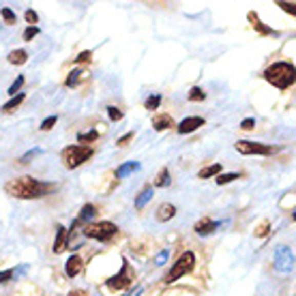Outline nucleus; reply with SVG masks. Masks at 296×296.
Wrapping results in <instances>:
<instances>
[{
	"mask_svg": "<svg viewBox=\"0 0 296 296\" xmlns=\"http://www.w3.org/2000/svg\"><path fill=\"white\" fill-rule=\"evenodd\" d=\"M0 15H3V19L7 22V24H15V11H11L9 7H3V9H0Z\"/></svg>",
	"mask_w": 296,
	"mask_h": 296,
	"instance_id": "obj_26",
	"label": "nucleus"
},
{
	"mask_svg": "<svg viewBox=\"0 0 296 296\" xmlns=\"http://www.w3.org/2000/svg\"><path fill=\"white\" fill-rule=\"evenodd\" d=\"M94 215H97V208H94V204H84L80 210V221H90Z\"/></svg>",
	"mask_w": 296,
	"mask_h": 296,
	"instance_id": "obj_22",
	"label": "nucleus"
},
{
	"mask_svg": "<svg viewBox=\"0 0 296 296\" xmlns=\"http://www.w3.org/2000/svg\"><path fill=\"white\" fill-rule=\"evenodd\" d=\"M131 281H133V277H131V273H129V264H127V260H125L121 273L108 279V288H112V290H125V288L131 286Z\"/></svg>",
	"mask_w": 296,
	"mask_h": 296,
	"instance_id": "obj_8",
	"label": "nucleus"
},
{
	"mask_svg": "<svg viewBox=\"0 0 296 296\" xmlns=\"http://www.w3.org/2000/svg\"><path fill=\"white\" fill-rule=\"evenodd\" d=\"M135 170H140V163L137 161H129V163H123L121 168L116 170V179H125V176H129L131 172H135Z\"/></svg>",
	"mask_w": 296,
	"mask_h": 296,
	"instance_id": "obj_17",
	"label": "nucleus"
},
{
	"mask_svg": "<svg viewBox=\"0 0 296 296\" xmlns=\"http://www.w3.org/2000/svg\"><path fill=\"white\" fill-rule=\"evenodd\" d=\"M39 34V28L37 26H28L26 30H24V41H32L34 37Z\"/></svg>",
	"mask_w": 296,
	"mask_h": 296,
	"instance_id": "obj_34",
	"label": "nucleus"
},
{
	"mask_svg": "<svg viewBox=\"0 0 296 296\" xmlns=\"http://www.w3.org/2000/svg\"><path fill=\"white\" fill-rule=\"evenodd\" d=\"M56 189H58V185L37 181V179H32V176L13 179L5 185V191L13 198H19V200H37L43 195H50L52 191H56Z\"/></svg>",
	"mask_w": 296,
	"mask_h": 296,
	"instance_id": "obj_1",
	"label": "nucleus"
},
{
	"mask_svg": "<svg viewBox=\"0 0 296 296\" xmlns=\"http://www.w3.org/2000/svg\"><path fill=\"white\" fill-rule=\"evenodd\" d=\"M82 258L80 255H71L69 260H67V264H65V273H67V277H77L80 275V270H82Z\"/></svg>",
	"mask_w": 296,
	"mask_h": 296,
	"instance_id": "obj_11",
	"label": "nucleus"
},
{
	"mask_svg": "<svg viewBox=\"0 0 296 296\" xmlns=\"http://www.w3.org/2000/svg\"><path fill=\"white\" fill-rule=\"evenodd\" d=\"M99 137V131H88V133H80L77 140L82 142V144H88V142H94Z\"/></svg>",
	"mask_w": 296,
	"mask_h": 296,
	"instance_id": "obj_28",
	"label": "nucleus"
},
{
	"mask_svg": "<svg viewBox=\"0 0 296 296\" xmlns=\"http://www.w3.org/2000/svg\"><path fill=\"white\" fill-rule=\"evenodd\" d=\"M264 77L275 88L286 90L294 84V65L292 63H275L264 71Z\"/></svg>",
	"mask_w": 296,
	"mask_h": 296,
	"instance_id": "obj_2",
	"label": "nucleus"
},
{
	"mask_svg": "<svg viewBox=\"0 0 296 296\" xmlns=\"http://www.w3.org/2000/svg\"><path fill=\"white\" fill-rule=\"evenodd\" d=\"M86 73H84V69H73V71H71V73H69V77L65 80V86L67 88H75L77 84H80V82H82V77H84Z\"/></svg>",
	"mask_w": 296,
	"mask_h": 296,
	"instance_id": "obj_15",
	"label": "nucleus"
},
{
	"mask_svg": "<svg viewBox=\"0 0 296 296\" xmlns=\"http://www.w3.org/2000/svg\"><path fill=\"white\" fill-rule=\"evenodd\" d=\"M152 127H155V131H165V129L174 127V118L170 114H159L152 118Z\"/></svg>",
	"mask_w": 296,
	"mask_h": 296,
	"instance_id": "obj_12",
	"label": "nucleus"
},
{
	"mask_svg": "<svg viewBox=\"0 0 296 296\" xmlns=\"http://www.w3.org/2000/svg\"><path fill=\"white\" fill-rule=\"evenodd\" d=\"M67 247V230L63 226H58V236H56V243H54V253H63Z\"/></svg>",
	"mask_w": 296,
	"mask_h": 296,
	"instance_id": "obj_16",
	"label": "nucleus"
},
{
	"mask_svg": "<svg viewBox=\"0 0 296 296\" xmlns=\"http://www.w3.org/2000/svg\"><path fill=\"white\" fill-rule=\"evenodd\" d=\"M236 179H239V174H236V172H232V174H219L217 176V185H228V183H232Z\"/></svg>",
	"mask_w": 296,
	"mask_h": 296,
	"instance_id": "obj_27",
	"label": "nucleus"
},
{
	"mask_svg": "<svg viewBox=\"0 0 296 296\" xmlns=\"http://www.w3.org/2000/svg\"><path fill=\"white\" fill-rule=\"evenodd\" d=\"M39 155H41V148H32V150L26 152V155H22V157H19V163H30V159L39 157Z\"/></svg>",
	"mask_w": 296,
	"mask_h": 296,
	"instance_id": "obj_29",
	"label": "nucleus"
},
{
	"mask_svg": "<svg viewBox=\"0 0 296 296\" xmlns=\"http://www.w3.org/2000/svg\"><path fill=\"white\" fill-rule=\"evenodd\" d=\"M255 125V118H245V121L241 123V129H245V131H251Z\"/></svg>",
	"mask_w": 296,
	"mask_h": 296,
	"instance_id": "obj_38",
	"label": "nucleus"
},
{
	"mask_svg": "<svg viewBox=\"0 0 296 296\" xmlns=\"http://www.w3.org/2000/svg\"><path fill=\"white\" fill-rule=\"evenodd\" d=\"M131 137H133V131H129L123 137H118V146H127V142H131Z\"/></svg>",
	"mask_w": 296,
	"mask_h": 296,
	"instance_id": "obj_40",
	"label": "nucleus"
},
{
	"mask_svg": "<svg viewBox=\"0 0 296 296\" xmlns=\"http://www.w3.org/2000/svg\"><path fill=\"white\" fill-rule=\"evenodd\" d=\"M26 22H28V24H30V26H32V24H37V22H39V15H37V13H34V11H32V9H28V11H26Z\"/></svg>",
	"mask_w": 296,
	"mask_h": 296,
	"instance_id": "obj_39",
	"label": "nucleus"
},
{
	"mask_svg": "<svg viewBox=\"0 0 296 296\" xmlns=\"http://www.w3.org/2000/svg\"><path fill=\"white\" fill-rule=\"evenodd\" d=\"M279 7H281L283 11H288V13L294 15V3H279Z\"/></svg>",
	"mask_w": 296,
	"mask_h": 296,
	"instance_id": "obj_41",
	"label": "nucleus"
},
{
	"mask_svg": "<svg viewBox=\"0 0 296 296\" xmlns=\"http://www.w3.org/2000/svg\"><path fill=\"white\" fill-rule=\"evenodd\" d=\"M236 150L241 155H270L275 148L268 144H260V142H247V140H239L236 142Z\"/></svg>",
	"mask_w": 296,
	"mask_h": 296,
	"instance_id": "obj_7",
	"label": "nucleus"
},
{
	"mask_svg": "<svg viewBox=\"0 0 296 296\" xmlns=\"http://www.w3.org/2000/svg\"><path fill=\"white\" fill-rule=\"evenodd\" d=\"M75 61H77V63H86V65H88V63L92 61V52H88V50H86V52H80V56L75 58Z\"/></svg>",
	"mask_w": 296,
	"mask_h": 296,
	"instance_id": "obj_37",
	"label": "nucleus"
},
{
	"mask_svg": "<svg viewBox=\"0 0 296 296\" xmlns=\"http://www.w3.org/2000/svg\"><path fill=\"white\" fill-rule=\"evenodd\" d=\"M118 232V226L112 221H99V223H90V226L84 228V236L86 239H94V241H101V243H108L112 241Z\"/></svg>",
	"mask_w": 296,
	"mask_h": 296,
	"instance_id": "obj_4",
	"label": "nucleus"
},
{
	"mask_svg": "<svg viewBox=\"0 0 296 296\" xmlns=\"http://www.w3.org/2000/svg\"><path fill=\"white\" fill-rule=\"evenodd\" d=\"M168 183H170V170L163 168L159 172V176H157V181L152 183V187H168Z\"/></svg>",
	"mask_w": 296,
	"mask_h": 296,
	"instance_id": "obj_23",
	"label": "nucleus"
},
{
	"mask_svg": "<svg viewBox=\"0 0 296 296\" xmlns=\"http://www.w3.org/2000/svg\"><path fill=\"white\" fill-rule=\"evenodd\" d=\"M268 228H270V223L264 219V221H262V223H260V226L255 228V236H260V239H264V236L268 234Z\"/></svg>",
	"mask_w": 296,
	"mask_h": 296,
	"instance_id": "obj_32",
	"label": "nucleus"
},
{
	"mask_svg": "<svg viewBox=\"0 0 296 296\" xmlns=\"http://www.w3.org/2000/svg\"><path fill=\"white\" fill-rule=\"evenodd\" d=\"M15 277V268H7V270H0V283H7Z\"/></svg>",
	"mask_w": 296,
	"mask_h": 296,
	"instance_id": "obj_33",
	"label": "nucleus"
},
{
	"mask_svg": "<svg viewBox=\"0 0 296 296\" xmlns=\"http://www.w3.org/2000/svg\"><path fill=\"white\" fill-rule=\"evenodd\" d=\"M221 174V165L219 163H212V165H208V168H204V170H200V174H198V179H210V176H219Z\"/></svg>",
	"mask_w": 296,
	"mask_h": 296,
	"instance_id": "obj_19",
	"label": "nucleus"
},
{
	"mask_svg": "<svg viewBox=\"0 0 296 296\" xmlns=\"http://www.w3.org/2000/svg\"><path fill=\"white\" fill-rule=\"evenodd\" d=\"M275 268L279 273H290L294 268V251L288 245H279L275 249Z\"/></svg>",
	"mask_w": 296,
	"mask_h": 296,
	"instance_id": "obj_6",
	"label": "nucleus"
},
{
	"mask_svg": "<svg viewBox=\"0 0 296 296\" xmlns=\"http://www.w3.org/2000/svg\"><path fill=\"white\" fill-rule=\"evenodd\" d=\"M150 200H152V185H146V187L140 191V195L135 198V208H137V210L144 208V206L150 202Z\"/></svg>",
	"mask_w": 296,
	"mask_h": 296,
	"instance_id": "obj_14",
	"label": "nucleus"
},
{
	"mask_svg": "<svg viewBox=\"0 0 296 296\" xmlns=\"http://www.w3.org/2000/svg\"><path fill=\"white\" fill-rule=\"evenodd\" d=\"M22 86H24V75H17V80L9 86V94H11V97H15V92H19Z\"/></svg>",
	"mask_w": 296,
	"mask_h": 296,
	"instance_id": "obj_30",
	"label": "nucleus"
},
{
	"mask_svg": "<svg viewBox=\"0 0 296 296\" xmlns=\"http://www.w3.org/2000/svg\"><path fill=\"white\" fill-rule=\"evenodd\" d=\"M202 125H204L202 116H189V118H185V121H181L179 125H176V129H179L181 135H185V133H193L195 129H200Z\"/></svg>",
	"mask_w": 296,
	"mask_h": 296,
	"instance_id": "obj_9",
	"label": "nucleus"
},
{
	"mask_svg": "<svg viewBox=\"0 0 296 296\" xmlns=\"http://www.w3.org/2000/svg\"><path fill=\"white\" fill-rule=\"evenodd\" d=\"M193 266H195V255H193L191 251H185L179 260H176V264L172 266V270L168 273V277H165V283H174L176 279L185 277L187 273H191Z\"/></svg>",
	"mask_w": 296,
	"mask_h": 296,
	"instance_id": "obj_5",
	"label": "nucleus"
},
{
	"mask_svg": "<svg viewBox=\"0 0 296 296\" xmlns=\"http://www.w3.org/2000/svg\"><path fill=\"white\" fill-rule=\"evenodd\" d=\"M159 105H161V97H159V94H150V97L146 99V103H144V108L152 112V110H157Z\"/></svg>",
	"mask_w": 296,
	"mask_h": 296,
	"instance_id": "obj_24",
	"label": "nucleus"
},
{
	"mask_svg": "<svg viewBox=\"0 0 296 296\" xmlns=\"http://www.w3.org/2000/svg\"><path fill=\"white\" fill-rule=\"evenodd\" d=\"M217 228H219V223L206 217V219H200V221L195 223V228H193V230H195L198 236H210Z\"/></svg>",
	"mask_w": 296,
	"mask_h": 296,
	"instance_id": "obj_10",
	"label": "nucleus"
},
{
	"mask_svg": "<svg viewBox=\"0 0 296 296\" xmlns=\"http://www.w3.org/2000/svg\"><path fill=\"white\" fill-rule=\"evenodd\" d=\"M69 296H88L84 290H73V292H69Z\"/></svg>",
	"mask_w": 296,
	"mask_h": 296,
	"instance_id": "obj_42",
	"label": "nucleus"
},
{
	"mask_svg": "<svg viewBox=\"0 0 296 296\" xmlns=\"http://www.w3.org/2000/svg\"><path fill=\"white\" fill-rule=\"evenodd\" d=\"M174 215H176V206L170 202H165L157 208V221H170Z\"/></svg>",
	"mask_w": 296,
	"mask_h": 296,
	"instance_id": "obj_13",
	"label": "nucleus"
},
{
	"mask_svg": "<svg viewBox=\"0 0 296 296\" xmlns=\"http://www.w3.org/2000/svg\"><path fill=\"white\" fill-rule=\"evenodd\" d=\"M249 19L253 22V28L260 32V34H275L273 32V28H268V26H264V24L262 22H260V17L255 15V13H249Z\"/></svg>",
	"mask_w": 296,
	"mask_h": 296,
	"instance_id": "obj_21",
	"label": "nucleus"
},
{
	"mask_svg": "<svg viewBox=\"0 0 296 296\" xmlns=\"http://www.w3.org/2000/svg\"><path fill=\"white\" fill-rule=\"evenodd\" d=\"M204 99H206V92L198 86H193L191 92H189V101H204Z\"/></svg>",
	"mask_w": 296,
	"mask_h": 296,
	"instance_id": "obj_25",
	"label": "nucleus"
},
{
	"mask_svg": "<svg viewBox=\"0 0 296 296\" xmlns=\"http://www.w3.org/2000/svg\"><path fill=\"white\" fill-rule=\"evenodd\" d=\"M28 61V52L26 50H13L9 54V63L11 65H24Z\"/></svg>",
	"mask_w": 296,
	"mask_h": 296,
	"instance_id": "obj_18",
	"label": "nucleus"
},
{
	"mask_svg": "<svg viewBox=\"0 0 296 296\" xmlns=\"http://www.w3.org/2000/svg\"><path fill=\"white\" fill-rule=\"evenodd\" d=\"M56 121H58V118L56 116H50V118H45V121L41 123V131H50V129L56 125Z\"/></svg>",
	"mask_w": 296,
	"mask_h": 296,
	"instance_id": "obj_35",
	"label": "nucleus"
},
{
	"mask_svg": "<svg viewBox=\"0 0 296 296\" xmlns=\"http://www.w3.org/2000/svg\"><path fill=\"white\" fill-rule=\"evenodd\" d=\"M22 101H24V92H17L15 97H11V101H7V103L3 105V112H5V114H11Z\"/></svg>",
	"mask_w": 296,
	"mask_h": 296,
	"instance_id": "obj_20",
	"label": "nucleus"
},
{
	"mask_svg": "<svg viewBox=\"0 0 296 296\" xmlns=\"http://www.w3.org/2000/svg\"><path fill=\"white\" fill-rule=\"evenodd\" d=\"M108 114H110V121H112V123H118V121L123 118V112L118 110L116 105H110V108H108Z\"/></svg>",
	"mask_w": 296,
	"mask_h": 296,
	"instance_id": "obj_31",
	"label": "nucleus"
},
{
	"mask_svg": "<svg viewBox=\"0 0 296 296\" xmlns=\"http://www.w3.org/2000/svg\"><path fill=\"white\" fill-rule=\"evenodd\" d=\"M92 155H94V150L88 144H73V146L63 148L61 159H63L67 170H75V168H80L82 163H86Z\"/></svg>",
	"mask_w": 296,
	"mask_h": 296,
	"instance_id": "obj_3",
	"label": "nucleus"
},
{
	"mask_svg": "<svg viewBox=\"0 0 296 296\" xmlns=\"http://www.w3.org/2000/svg\"><path fill=\"white\" fill-rule=\"evenodd\" d=\"M168 258H170V249H163V251L155 258V264H157V266H163L165 262H168Z\"/></svg>",
	"mask_w": 296,
	"mask_h": 296,
	"instance_id": "obj_36",
	"label": "nucleus"
}]
</instances>
